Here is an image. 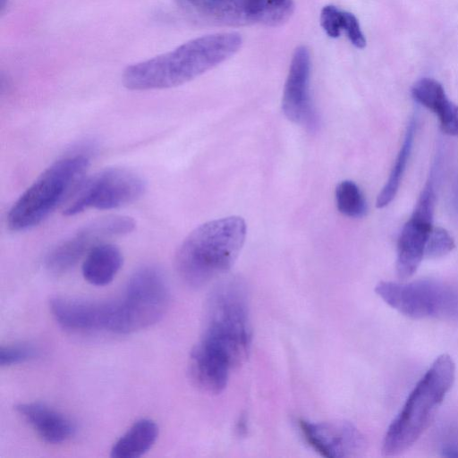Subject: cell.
<instances>
[{"instance_id":"1","label":"cell","mask_w":458,"mask_h":458,"mask_svg":"<svg viewBox=\"0 0 458 458\" xmlns=\"http://www.w3.org/2000/svg\"><path fill=\"white\" fill-rule=\"evenodd\" d=\"M251 342L247 290L231 278L211 293L201 336L192 348L189 373L200 387L223 390L231 370L248 358Z\"/></svg>"},{"instance_id":"10","label":"cell","mask_w":458,"mask_h":458,"mask_svg":"<svg viewBox=\"0 0 458 458\" xmlns=\"http://www.w3.org/2000/svg\"><path fill=\"white\" fill-rule=\"evenodd\" d=\"M435 177L436 166L431 168L414 210L401 231L396 259V271L401 278L411 276L425 257L426 245L434 227Z\"/></svg>"},{"instance_id":"24","label":"cell","mask_w":458,"mask_h":458,"mask_svg":"<svg viewBox=\"0 0 458 458\" xmlns=\"http://www.w3.org/2000/svg\"><path fill=\"white\" fill-rule=\"evenodd\" d=\"M344 11L335 5H326L321 10L320 24L330 38H335L343 30Z\"/></svg>"},{"instance_id":"6","label":"cell","mask_w":458,"mask_h":458,"mask_svg":"<svg viewBox=\"0 0 458 458\" xmlns=\"http://www.w3.org/2000/svg\"><path fill=\"white\" fill-rule=\"evenodd\" d=\"M169 301L164 273L151 265L138 268L129 278L122 300L115 301L110 331L131 334L156 324L166 312Z\"/></svg>"},{"instance_id":"5","label":"cell","mask_w":458,"mask_h":458,"mask_svg":"<svg viewBox=\"0 0 458 458\" xmlns=\"http://www.w3.org/2000/svg\"><path fill=\"white\" fill-rule=\"evenodd\" d=\"M89 165V158L77 154L61 158L46 168L10 208L8 228L24 232L41 224L72 190H77Z\"/></svg>"},{"instance_id":"12","label":"cell","mask_w":458,"mask_h":458,"mask_svg":"<svg viewBox=\"0 0 458 458\" xmlns=\"http://www.w3.org/2000/svg\"><path fill=\"white\" fill-rule=\"evenodd\" d=\"M306 442L322 456L344 458L353 456L362 450L364 438L350 422L299 421Z\"/></svg>"},{"instance_id":"18","label":"cell","mask_w":458,"mask_h":458,"mask_svg":"<svg viewBox=\"0 0 458 458\" xmlns=\"http://www.w3.org/2000/svg\"><path fill=\"white\" fill-rule=\"evenodd\" d=\"M158 427L150 419L136 421L113 445V458H138L147 453L155 444Z\"/></svg>"},{"instance_id":"4","label":"cell","mask_w":458,"mask_h":458,"mask_svg":"<svg viewBox=\"0 0 458 458\" xmlns=\"http://www.w3.org/2000/svg\"><path fill=\"white\" fill-rule=\"evenodd\" d=\"M455 364L448 354L438 356L416 384L402 410L389 425L382 452L397 455L421 436L454 381Z\"/></svg>"},{"instance_id":"14","label":"cell","mask_w":458,"mask_h":458,"mask_svg":"<svg viewBox=\"0 0 458 458\" xmlns=\"http://www.w3.org/2000/svg\"><path fill=\"white\" fill-rule=\"evenodd\" d=\"M15 410L47 443H63L74 433L75 428L72 421L63 413L45 403L38 402L19 403Z\"/></svg>"},{"instance_id":"21","label":"cell","mask_w":458,"mask_h":458,"mask_svg":"<svg viewBox=\"0 0 458 458\" xmlns=\"http://www.w3.org/2000/svg\"><path fill=\"white\" fill-rule=\"evenodd\" d=\"M335 200L338 210L346 216L360 218L367 214L366 199L359 186L352 181L345 180L337 184Z\"/></svg>"},{"instance_id":"26","label":"cell","mask_w":458,"mask_h":458,"mask_svg":"<svg viewBox=\"0 0 458 458\" xmlns=\"http://www.w3.org/2000/svg\"><path fill=\"white\" fill-rule=\"evenodd\" d=\"M441 453L445 457H458V442L450 440L445 442L442 445Z\"/></svg>"},{"instance_id":"16","label":"cell","mask_w":458,"mask_h":458,"mask_svg":"<svg viewBox=\"0 0 458 458\" xmlns=\"http://www.w3.org/2000/svg\"><path fill=\"white\" fill-rule=\"evenodd\" d=\"M123 265L120 249L108 242H102L85 256L81 272L84 279L96 286H104L113 281Z\"/></svg>"},{"instance_id":"20","label":"cell","mask_w":458,"mask_h":458,"mask_svg":"<svg viewBox=\"0 0 458 458\" xmlns=\"http://www.w3.org/2000/svg\"><path fill=\"white\" fill-rule=\"evenodd\" d=\"M248 22L279 26L286 22L294 11L293 0H244Z\"/></svg>"},{"instance_id":"19","label":"cell","mask_w":458,"mask_h":458,"mask_svg":"<svg viewBox=\"0 0 458 458\" xmlns=\"http://www.w3.org/2000/svg\"><path fill=\"white\" fill-rule=\"evenodd\" d=\"M417 128L416 116L411 118L403 140V144L395 157L388 179L377 195L376 206L378 208L386 207L395 197L405 172L412 150Z\"/></svg>"},{"instance_id":"25","label":"cell","mask_w":458,"mask_h":458,"mask_svg":"<svg viewBox=\"0 0 458 458\" xmlns=\"http://www.w3.org/2000/svg\"><path fill=\"white\" fill-rule=\"evenodd\" d=\"M343 30L346 32L349 40L354 47L363 48L366 46V38L359 21L353 13L344 11Z\"/></svg>"},{"instance_id":"7","label":"cell","mask_w":458,"mask_h":458,"mask_svg":"<svg viewBox=\"0 0 458 458\" xmlns=\"http://www.w3.org/2000/svg\"><path fill=\"white\" fill-rule=\"evenodd\" d=\"M376 293L389 306L412 318L458 320V286L431 279L382 281Z\"/></svg>"},{"instance_id":"15","label":"cell","mask_w":458,"mask_h":458,"mask_svg":"<svg viewBox=\"0 0 458 458\" xmlns=\"http://www.w3.org/2000/svg\"><path fill=\"white\" fill-rule=\"evenodd\" d=\"M411 96L437 116L444 133L458 137V106L448 98L437 81L431 78L419 80L411 88Z\"/></svg>"},{"instance_id":"13","label":"cell","mask_w":458,"mask_h":458,"mask_svg":"<svg viewBox=\"0 0 458 458\" xmlns=\"http://www.w3.org/2000/svg\"><path fill=\"white\" fill-rule=\"evenodd\" d=\"M49 308L55 319L64 328L74 331H110L115 301L54 296L49 301Z\"/></svg>"},{"instance_id":"11","label":"cell","mask_w":458,"mask_h":458,"mask_svg":"<svg viewBox=\"0 0 458 458\" xmlns=\"http://www.w3.org/2000/svg\"><path fill=\"white\" fill-rule=\"evenodd\" d=\"M310 67L309 49L298 47L284 84L282 110L292 122L312 129L317 124V115L310 92Z\"/></svg>"},{"instance_id":"9","label":"cell","mask_w":458,"mask_h":458,"mask_svg":"<svg viewBox=\"0 0 458 458\" xmlns=\"http://www.w3.org/2000/svg\"><path fill=\"white\" fill-rule=\"evenodd\" d=\"M135 225L132 217L121 215H108L91 220L47 254L46 267L54 274H63L74 267L95 246L109 238L130 233Z\"/></svg>"},{"instance_id":"22","label":"cell","mask_w":458,"mask_h":458,"mask_svg":"<svg viewBox=\"0 0 458 458\" xmlns=\"http://www.w3.org/2000/svg\"><path fill=\"white\" fill-rule=\"evenodd\" d=\"M454 246L453 237L445 229L433 227L426 245L425 257L432 259L443 257L451 252Z\"/></svg>"},{"instance_id":"17","label":"cell","mask_w":458,"mask_h":458,"mask_svg":"<svg viewBox=\"0 0 458 458\" xmlns=\"http://www.w3.org/2000/svg\"><path fill=\"white\" fill-rule=\"evenodd\" d=\"M193 15L222 24L247 23L244 0H178Z\"/></svg>"},{"instance_id":"2","label":"cell","mask_w":458,"mask_h":458,"mask_svg":"<svg viewBox=\"0 0 458 458\" xmlns=\"http://www.w3.org/2000/svg\"><path fill=\"white\" fill-rule=\"evenodd\" d=\"M242 44L241 35L235 32L199 37L171 52L128 66L123 83L131 90L176 87L227 60Z\"/></svg>"},{"instance_id":"8","label":"cell","mask_w":458,"mask_h":458,"mask_svg":"<svg viewBox=\"0 0 458 458\" xmlns=\"http://www.w3.org/2000/svg\"><path fill=\"white\" fill-rule=\"evenodd\" d=\"M145 191L146 182L136 172L123 167L105 168L81 183L64 215L72 216L89 208H119L137 201Z\"/></svg>"},{"instance_id":"3","label":"cell","mask_w":458,"mask_h":458,"mask_svg":"<svg viewBox=\"0 0 458 458\" xmlns=\"http://www.w3.org/2000/svg\"><path fill=\"white\" fill-rule=\"evenodd\" d=\"M246 236L240 216L204 223L183 240L175 254V268L187 285L198 288L225 273L234 263Z\"/></svg>"},{"instance_id":"27","label":"cell","mask_w":458,"mask_h":458,"mask_svg":"<svg viewBox=\"0 0 458 458\" xmlns=\"http://www.w3.org/2000/svg\"><path fill=\"white\" fill-rule=\"evenodd\" d=\"M452 206H453L454 211L458 216V177H457V181L455 182V186H454V191H453Z\"/></svg>"},{"instance_id":"23","label":"cell","mask_w":458,"mask_h":458,"mask_svg":"<svg viewBox=\"0 0 458 458\" xmlns=\"http://www.w3.org/2000/svg\"><path fill=\"white\" fill-rule=\"evenodd\" d=\"M38 353L37 349L29 344H15L1 346L0 348V365L12 366L28 361Z\"/></svg>"}]
</instances>
